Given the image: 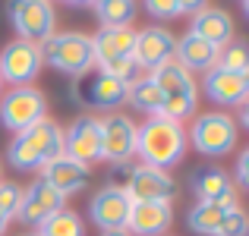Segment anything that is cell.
I'll use <instances>...</instances> for the list:
<instances>
[{"mask_svg":"<svg viewBox=\"0 0 249 236\" xmlns=\"http://www.w3.org/2000/svg\"><path fill=\"white\" fill-rule=\"evenodd\" d=\"M186 126L167 117H148L142 126H136V154L139 164L158 170H170L186 154Z\"/></svg>","mask_w":249,"mask_h":236,"instance_id":"1","label":"cell"},{"mask_svg":"<svg viewBox=\"0 0 249 236\" xmlns=\"http://www.w3.org/2000/svg\"><path fill=\"white\" fill-rule=\"evenodd\" d=\"M57 154H63V129L51 117H44V120L32 123L29 129L16 133L10 148H6V161L16 170H41Z\"/></svg>","mask_w":249,"mask_h":236,"instance_id":"2","label":"cell"},{"mask_svg":"<svg viewBox=\"0 0 249 236\" xmlns=\"http://www.w3.org/2000/svg\"><path fill=\"white\" fill-rule=\"evenodd\" d=\"M148 76H152V82L158 85V91L164 95V110H161V117H167V120H174V123L193 120L196 117V104H199L196 76H189L177 60L158 67Z\"/></svg>","mask_w":249,"mask_h":236,"instance_id":"3","label":"cell"},{"mask_svg":"<svg viewBox=\"0 0 249 236\" xmlns=\"http://www.w3.org/2000/svg\"><path fill=\"white\" fill-rule=\"evenodd\" d=\"M41 57H44L48 67L60 69V73H67L73 79H82L95 67L91 35H85V32H54L41 44Z\"/></svg>","mask_w":249,"mask_h":236,"instance_id":"4","label":"cell"},{"mask_svg":"<svg viewBox=\"0 0 249 236\" xmlns=\"http://www.w3.org/2000/svg\"><path fill=\"white\" fill-rule=\"evenodd\" d=\"M240 139V126H237V117H231L227 110H205V114H196L193 117V126L186 133V142H193L196 152L202 154H227L237 148Z\"/></svg>","mask_w":249,"mask_h":236,"instance_id":"5","label":"cell"},{"mask_svg":"<svg viewBox=\"0 0 249 236\" xmlns=\"http://www.w3.org/2000/svg\"><path fill=\"white\" fill-rule=\"evenodd\" d=\"M44 117H48V101H44V91L35 85H19L0 95V123L10 133H22Z\"/></svg>","mask_w":249,"mask_h":236,"instance_id":"6","label":"cell"},{"mask_svg":"<svg viewBox=\"0 0 249 236\" xmlns=\"http://www.w3.org/2000/svg\"><path fill=\"white\" fill-rule=\"evenodd\" d=\"M6 13H10V22H13V29H16V35L22 38V41L44 44L54 35L57 13L48 0H13Z\"/></svg>","mask_w":249,"mask_h":236,"instance_id":"7","label":"cell"},{"mask_svg":"<svg viewBox=\"0 0 249 236\" xmlns=\"http://www.w3.org/2000/svg\"><path fill=\"white\" fill-rule=\"evenodd\" d=\"M41 67H44L41 44L13 38V41L0 51V79L10 82V88L32 85V82H35V76L41 73Z\"/></svg>","mask_w":249,"mask_h":236,"instance_id":"8","label":"cell"},{"mask_svg":"<svg viewBox=\"0 0 249 236\" xmlns=\"http://www.w3.org/2000/svg\"><path fill=\"white\" fill-rule=\"evenodd\" d=\"M177 54V38L174 32L161 29V25H148V29L136 32L133 41V63L142 69V73H155L158 67L174 60Z\"/></svg>","mask_w":249,"mask_h":236,"instance_id":"9","label":"cell"},{"mask_svg":"<svg viewBox=\"0 0 249 236\" xmlns=\"http://www.w3.org/2000/svg\"><path fill=\"white\" fill-rule=\"evenodd\" d=\"M101 123V161L129 164L136 154V123L126 114L98 117Z\"/></svg>","mask_w":249,"mask_h":236,"instance_id":"10","label":"cell"},{"mask_svg":"<svg viewBox=\"0 0 249 236\" xmlns=\"http://www.w3.org/2000/svg\"><path fill=\"white\" fill-rule=\"evenodd\" d=\"M63 154L79 161L82 167H91L101 161V123H98V117L91 114L76 117L73 126L63 133Z\"/></svg>","mask_w":249,"mask_h":236,"instance_id":"11","label":"cell"},{"mask_svg":"<svg viewBox=\"0 0 249 236\" xmlns=\"http://www.w3.org/2000/svg\"><path fill=\"white\" fill-rule=\"evenodd\" d=\"M129 202H170L177 195V183L167 170L148 167V164H136L129 170V180L123 186Z\"/></svg>","mask_w":249,"mask_h":236,"instance_id":"12","label":"cell"},{"mask_svg":"<svg viewBox=\"0 0 249 236\" xmlns=\"http://www.w3.org/2000/svg\"><path fill=\"white\" fill-rule=\"evenodd\" d=\"M129 208H133V202L123 192V186L107 183V186H101L91 195L89 218L95 220L101 230H123V227H126V218H129Z\"/></svg>","mask_w":249,"mask_h":236,"instance_id":"13","label":"cell"},{"mask_svg":"<svg viewBox=\"0 0 249 236\" xmlns=\"http://www.w3.org/2000/svg\"><path fill=\"white\" fill-rule=\"evenodd\" d=\"M60 208H67V199L60 192L48 186V183L38 176L35 183H29V189H22V202H19V211H16V220H22L25 227H41L51 214H57Z\"/></svg>","mask_w":249,"mask_h":236,"instance_id":"14","label":"cell"},{"mask_svg":"<svg viewBox=\"0 0 249 236\" xmlns=\"http://www.w3.org/2000/svg\"><path fill=\"white\" fill-rule=\"evenodd\" d=\"M208 101H214L218 107H240L249 98V73H227V69H208L202 79Z\"/></svg>","mask_w":249,"mask_h":236,"instance_id":"15","label":"cell"},{"mask_svg":"<svg viewBox=\"0 0 249 236\" xmlns=\"http://www.w3.org/2000/svg\"><path fill=\"white\" fill-rule=\"evenodd\" d=\"M170 220H174L170 202H133L123 230L129 236H164Z\"/></svg>","mask_w":249,"mask_h":236,"instance_id":"16","label":"cell"},{"mask_svg":"<svg viewBox=\"0 0 249 236\" xmlns=\"http://www.w3.org/2000/svg\"><path fill=\"white\" fill-rule=\"evenodd\" d=\"M41 180L48 183L54 192H60L63 199H70V195L82 192V189L89 186V167H82L79 161H73V157H67V154H57L54 161H48L41 167Z\"/></svg>","mask_w":249,"mask_h":236,"instance_id":"17","label":"cell"},{"mask_svg":"<svg viewBox=\"0 0 249 236\" xmlns=\"http://www.w3.org/2000/svg\"><path fill=\"white\" fill-rule=\"evenodd\" d=\"M79 98L89 107L110 110V107L126 101V82L101 73V69H98V73H85L82 82H79Z\"/></svg>","mask_w":249,"mask_h":236,"instance_id":"18","label":"cell"},{"mask_svg":"<svg viewBox=\"0 0 249 236\" xmlns=\"http://www.w3.org/2000/svg\"><path fill=\"white\" fill-rule=\"evenodd\" d=\"M189 32L199 38H205L208 44H214V48H227V44L233 41V32H237V25H233V16L227 10H221V6H202L199 13L193 16V22H189Z\"/></svg>","mask_w":249,"mask_h":236,"instance_id":"19","label":"cell"},{"mask_svg":"<svg viewBox=\"0 0 249 236\" xmlns=\"http://www.w3.org/2000/svg\"><path fill=\"white\" fill-rule=\"evenodd\" d=\"M174 60L180 63L189 76H193V73H202V76H205L208 69H214V63H218V48H214V44H208L205 38L186 32L183 38H177V54H174Z\"/></svg>","mask_w":249,"mask_h":236,"instance_id":"20","label":"cell"},{"mask_svg":"<svg viewBox=\"0 0 249 236\" xmlns=\"http://www.w3.org/2000/svg\"><path fill=\"white\" fill-rule=\"evenodd\" d=\"M193 192L199 202H218V205H240L237 202V186H233L231 173L218 167L196 170L193 173Z\"/></svg>","mask_w":249,"mask_h":236,"instance_id":"21","label":"cell"},{"mask_svg":"<svg viewBox=\"0 0 249 236\" xmlns=\"http://www.w3.org/2000/svg\"><path fill=\"white\" fill-rule=\"evenodd\" d=\"M237 205H218V202H196L186 214V224L199 236H227V218Z\"/></svg>","mask_w":249,"mask_h":236,"instance_id":"22","label":"cell"},{"mask_svg":"<svg viewBox=\"0 0 249 236\" xmlns=\"http://www.w3.org/2000/svg\"><path fill=\"white\" fill-rule=\"evenodd\" d=\"M126 101L148 117H161V110H164V95L158 91V85L152 82L148 73H142L139 79H133L126 85Z\"/></svg>","mask_w":249,"mask_h":236,"instance_id":"23","label":"cell"},{"mask_svg":"<svg viewBox=\"0 0 249 236\" xmlns=\"http://www.w3.org/2000/svg\"><path fill=\"white\" fill-rule=\"evenodd\" d=\"M139 13V6L133 0H101L95 3V16L101 22V29H129Z\"/></svg>","mask_w":249,"mask_h":236,"instance_id":"24","label":"cell"},{"mask_svg":"<svg viewBox=\"0 0 249 236\" xmlns=\"http://www.w3.org/2000/svg\"><path fill=\"white\" fill-rule=\"evenodd\" d=\"M35 233L38 236H85V224L73 208H60V211L51 214Z\"/></svg>","mask_w":249,"mask_h":236,"instance_id":"25","label":"cell"},{"mask_svg":"<svg viewBox=\"0 0 249 236\" xmlns=\"http://www.w3.org/2000/svg\"><path fill=\"white\" fill-rule=\"evenodd\" d=\"M218 69H227V73H249V51L243 41H231L227 48L218 51Z\"/></svg>","mask_w":249,"mask_h":236,"instance_id":"26","label":"cell"},{"mask_svg":"<svg viewBox=\"0 0 249 236\" xmlns=\"http://www.w3.org/2000/svg\"><path fill=\"white\" fill-rule=\"evenodd\" d=\"M19 202H22V189L10 180H0V214L13 220L19 211Z\"/></svg>","mask_w":249,"mask_h":236,"instance_id":"27","label":"cell"},{"mask_svg":"<svg viewBox=\"0 0 249 236\" xmlns=\"http://www.w3.org/2000/svg\"><path fill=\"white\" fill-rule=\"evenodd\" d=\"M145 13L155 19H177L183 16V3L180 0H145Z\"/></svg>","mask_w":249,"mask_h":236,"instance_id":"28","label":"cell"},{"mask_svg":"<svg viewBox=\"0 0 249 236\" xmlns=\"http://www.w3.org/2000/svg\"><path fill=\"white\" fill-rule=\"evenodd\" d=\"M237 183L249 186V152H240V157H237Z\"/></svg>","mask_w":249,"mask_h":236,"instance_id":"29","label":"cell"},{"mask_svg":"<svg viewBox=\"0 0 249 236\" xmlns=\"http://www.w3.org/2000/svg\"><path fill=\"white\" fill-rule=\"evenodd\" d=\"M101 236H129L126 230H101Z\"/></svg>","mask_w":249,"mask_h":236,"instance_id":"30","label":"cell"},{"mask_svg":"<svg viewBox=\"0 0 249 236\" xmlns=\"http://www.w3.org/2000/svg\"><path fill=\"white\" fill-rule=\"evenodd\" d=\"M6 227H10V218H3V214H0V236H3Z\"/></svg>","mask_w":249,"mask_h":236,"instance_id":"31","label":"cell"},{"mask_svg":"<svg viewBox=\"0 0 249 236\" xmlns=\"http://www.w3.org/2000/svg\"><path fill=\"white\" fill-rule=\"evenodd\" d=\"M0 95H3V79H0Z\"/></svg>","mask_w":249,"mask_h":236,"instance_id":"32","label":"cell"},{"mask_svg":"<svg viewBox=\"0 0 249 236\" xmlns=\"http://www.w3.org/2000/svg\"><path fill=\"white\" fill-rule=\"evenodd\" d=\"M22 236H38V233H22Z\"/></svg>","mask_w":249,"mask_h":236,"instance_id":"33","label":"cell"}]
</instances>
